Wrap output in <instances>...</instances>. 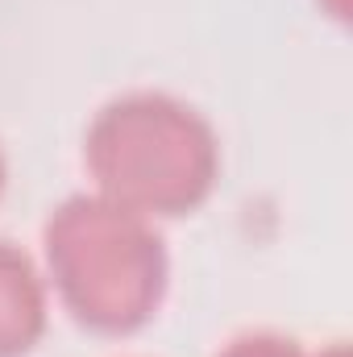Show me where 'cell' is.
<instances>
[{
    "instance_id": "6da1fadb",
    "label": "cell",
    "mask_w": 353,
    "mask_h": 357,
    "mask_svg": "<svg viewBox=\"0 0 353 357\" xmlns=\"http://www.w3.org/2000/svg\"><path fill=\"white\" fill-rule=\"evenodd\" d=\"M96 191L150 220L195 212L220 178L212 125L175 96L133 91L100 108L84 146Z\"/></svg>"
},
{
    "instance_id": "8992f818",
    "label": "cell",
    "mask_w": 353,
    "mask_h": 357,
    "mask_svg": "<svg viewBox=\"0 0 353 357\" xmlns=\"http://www.w3.org/2000/svg\"><path fill=\"white\" fill-rule=\"evenodd\" d=\"M0 191H4V158H0Z\"/></svg>"
},
{
    "instance_id": "3957f363",
    "label": "cell",
    "mask_w": 353,
    "mask_h": 357,
    "mask_svg": "<svg viewBox=\"0 0 353 357\" xmlns=\"http://www.w3.org/2000/svg\"><path fill=\"white\" fill-rule=\"evenodd\" d=\"M46 278L21 250L0 241V357H25L46 333Z\"/></svg>"
},
{
    "instance_id": "5b68a950",
    "label": "cell",
    "mask_w": 353,
    "mask_h": 357,
    "mask_svg": "<svg viewBox=\"0 0 353 357\" xmlns=\"http://www.w3.org/2000/svg\"><path fill=\"white\" fill-rule=\"evenodd\" d=\"M320 4H324L337 21H350V0H320Z\"/></svg>"
},
{
    "instance_id": "277c9868",
    "label": "cell",
    "mask_w": 353,
    "mask_h": 357,
    "mask_svg": "<svg viewBox=\"0 0 353 357\" xmlns=\"http://www.w3.org/2000/svg\"><path fill=\"white\" fill-rule=\"evenodd\" d=\"M216 357H350V349H345V345H329V349H320V354H308V349H299V341H291V337L250 333V337L229 341L225 354H216Z\"/></svg>"
},
{
    "instance_id": "7a4b0ae2",
    "label": "cell",
    "mask_w": 353,
    "mask_h": 357,
    "mask_svg": "<svg viewBox=\"0 0 353 357\" xmlns=\"http://www.w3.org/2000/svg\"><path fill=\"white\" fill-rule=\"evenodd\" d=\"M46 270L63 307L96 333H133L158 316L167 250L150 216L108 195H75L46 225Z\"/></svg>"
}]
</instances>
